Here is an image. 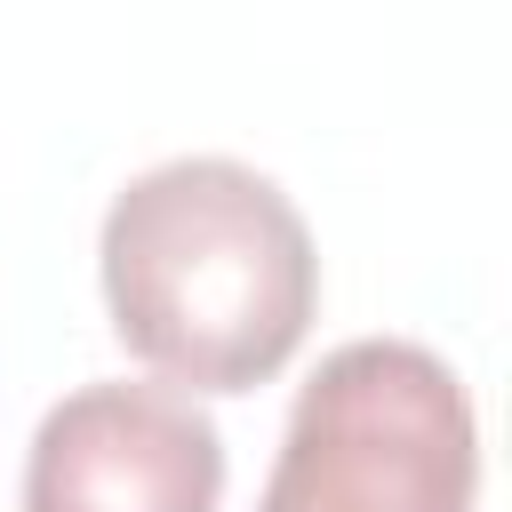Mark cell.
Segmentation results:
<instances>
[{"instance_id": "obj_1", "label": "cell", "mask_w": 512, "mask_h": 512, "mask_svg": "<svg viewBox=\"0 0 512 512\" xmlns=\"http://www.w3.org/2000/svg\"><path fill=\"white\" fill-rule=\"evenodd\" d=\"M96 280L112 336L176 392L272 384L320 312L304 208L264 168L224 152L128 176L96 232Z\"/></svg>"}, {"instance_id": "obj_3", "label": "cell", "mask_w": 512, "mask_h": 512, "mask_svg": "<svg viewBox=\"0 0 512 512\" xmlns=\"http://www.w3.org/2000/svg\"><path fill=\"white\" fill-rule=\"evenodd\" d=\"M224 432L176 384H80L24 448V512H216Z\"/></svg>"}, {"instance_id": "obj_2", "label": "cell", "mask_w": 512, "mask_h": 512, "mask_svg": "<svg viewBox=\"0 0 512 512\" xmlns=\"http://www.w3.org/2000/svg\"><path fill=\"white\" fill-rule=\"evenodd\" d=\"M480 416L464 376L416 336L336 344L288 408L256 512H472Z\"/></svg>"}]
</instances>
